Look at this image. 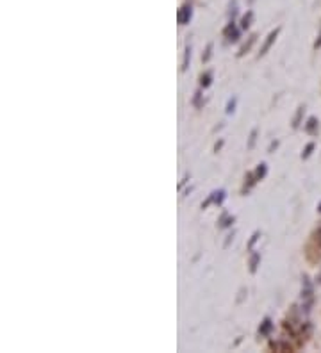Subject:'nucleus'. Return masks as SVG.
<instances>
[{
	"instance_id": "f257e3e1",
	"label": "nucleus",
	"mask_w": 321,
	"mask_h": 353,
	"mask_svg": "<svg viewBox=\"0 0 321 353\" xmlns=\"http://www.w3.org/2000/svg\"><path fill=\"white\" fill-rule=\"evenodd\" d=\"M275 38H277V30H275V32H271V34H270V38H268V41H266L264 47H262L261 56H262V54H266V52H268V48L271 47V43H273V41H275Z\"/></svg>"
},
{
	"instance_id": "f03ea898",
	"label": "nucleus",
	"mask_w": 321,
	"mask_h": 353,
	"mask_svg": "<svg viewBox=\"0 0 321 353\" xmlns=\"http://www.w3.org/2000/svg\"><path fill=\"white\" fill-rule=\"evenodd\" d=\"M316 127H318L316 120H314V118H311L307 123V132H314V130H316Z\"/></svg>"
},
{
	"instance_id": "7ed1b4c3",
	"label": "nucleus",
	"mask_w": 321,
	"mask_h": 353,
	"mask_svg": "<svg viewBox=\"0 0 321 353\" xmlns=\"http://www.w3.org/2000/svg\"><path fill=\"white\" fill-rule=\"evenodd\" d=\"M266 175V164H261L259 168H257V179H262Z\"/></svg>"
},
{
	"instance_id": "20e7f679",
	"label": "nucleus",
	"mask_w": 321,
	"mask_h": 353,
	"mask_svg": "<svg viewBox=\"0 0 321 353\" xmlns=\"http://www.w3.org/2000/svg\"><path fill=\"white\" fill-rule=\"evenodd\" d=\"M257 263H259V255H253V257H252V263H250V270H252V272H255Z\"/></svg>"
},
{
	"instance_id": "39448f33",
	"label": "nucleus",
	"mask_w": 321,
	"mask_h": 353,
	"mask_svg": "<svg viewBox=\"0 0 321 353\" xmlns=\"http://www.w3.org/2000/svg\"><path fill=\"white\" fill-rule=\"evenodd\" d=\"M270 328H271V321L270 319H266L264 325H262V328H261V334H266V332L270 330Z\"/></svg>"
},
{
	"instance_id": "423d86ee",
	"label": "nucleus",
	"mask_w": 321,
	"mask_h": 353,
	"mask_svg": "<svg viewBox=\"0 0 321 353\" xmlns=\"http://www.w3.org/2000/svg\"><path fill=\"white\" fill-rule=\"evenodd\" d=\"M211 84V74H207L206 77H202V86H209Z\"/></svg>"
},
{
	"instance_id": "0eeeda50",
	"label": "nucleus",
	"mask_w": 321,
	"mask_h": 353,
	"mask_svg": "<svg viewBox=\"0 0 321 353\" xmlns=\"http://www.w3.org/2000/svg\"><path fill=\"white\" fill-rule=\"evenodd\" d=\"M313 148H314V145H309L304 152V157H309V155H311V152H313Z\"/></svg>"
},
{
	"instance_id": "6e6552de",
	"label": "nucleus",
	"mask_w": 321,
	"mask_h": 353,
	"mask_svg": "<svg viewBox=\"0 0 321 353\" xmlns=\"http://www.w3.org/2000/svg\"><path fill=\"white\" fill-rule=\"evenodd\" d=\"M255 136H257V132H255V130H253V132H252V138H250V143H249V147H250V148H252V147H253V143H255Z\"/></svg>"
},
{
	"instance_id": "1a4fd4ad",
	"label": "nucleus",
	"mask_w": 321,
	"mask_h": 353,
	"mask_svg": "<svg viewBox=\"0 0 321 353\" xmlns=\"http://www.w3.org/2000/svg\"><path fill=\"white\" fill-rule=\"evenodd\" d=\"M234 105H235L234 100H232V102H228V105H227V112H232V111H234Z\"/></svg>"
},
{
	"instance_id": "9d476101",
	"label": "nucleus",
	"mask_w": 321,
	"mask_h": 353,
	"mask_svg": "<svg viewBox=\"0 0 321 353\" xmlns=\"http://www.w3.org/2000/svg\"><path fill=\"white\" fill-rule=\"evenodd\" d=\"M249 22H250V14H249V17H244V20H243V27H249Z\"/></svg>"
},
{
	"instance_id": "9b49d317",
	"label": "nucleus",
	"mask_w": 321,
	"mask_h": 353,
	"mask_svg": "<svg viewBox=\"0 0 321 353\" xmlns=\"http://www.w3.org/2000/svg\"><path fill=\"white\" fill-rule=\"evenodd\" d=\"M318 243H320V245H321V228H320V230H318Z\"/></svg>"
},
{
	"instance_id": "f8f14e48",
	"label": "nucleus",
	"mask_w": 321,
	"mask_h": 353,
	"mask_svg": "<svg viewBox=\"0 0 321 353\" xmlns=\"http://www.w3.org/2000/svg\"><path fill=\"white\" fill-rule=\"evenodd\" d=\"M321 45V36H320V39H318V43H316V47H320Z\"/></svg>"
},
{
	"instance_id": "ddd939ff",
	"label": "nucleus",
	"mask_w": 321,
	"mask_h": 353,
	"mask_svg": "<svg viewBox=\"0 0 321 353\" xmlns=\"http://www.w3.org/2000/svg\"><path fill=\"white\" fill-rule=\"evenodd\" d=\"M318 280H320V282H321V275H320V279H318Z\"/></svg>"
},
{
	"instance_id": "4468645a",
	"label": "nucleus",
	"mask_w": 321,
	"mask_h": 353,
	"mask_svg": "<svg viewBox=\"0 0 321 353\" xmlns=\"http://www.w3.org/2000/svg\"><path fill=\"white\" fill-rule=\"evenodd\" d=\"M320 211H321V205H320Z\"/></svg>"
}]
</instances>
